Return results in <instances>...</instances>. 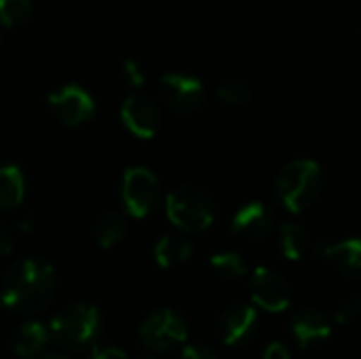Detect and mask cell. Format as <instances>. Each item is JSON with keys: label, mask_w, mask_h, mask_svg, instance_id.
I'll return each mask as SVG.
<instances>
[{"label": "cell", "mask_w": 361, "mask_h": 359, "mask_svg": "<svg viewBox=\"0 0 361 359\" xmlns=\"http://www.w3.org/2000/svg\"><path fill=\"white\" fill-rule=\"evenodd\" d=\"M258 313L250 305H235L218 320V334L226 345H239L247 341L256 330Z\"/></svg>", "instance_id": "8fae6325"}, {"label": "cell", "mask_w": 361, "mask_h": 359, "mask_svg": "<svg viewBox=\"0 0 361 359\" xmlns=\"http://www.w3.org/2000/svg\"><path fill=\"white\" fill-rule=\"evenodd\" d=\"M273 224H275L273 212L264 203L252 201L235 214L233 233L247 239H262L273 231Z\"/></svg>", "instance_id": "4fadbf2b"}, {"label": "cell", "mask_w": 361, "mask_h": 359, "mask_svg": "<svg viewBox=\"0 0 361 359\" xmlns=\"http://www.w3.org/2000/svg\"><path fill=\"white\" fill-rule=\"evenodd\" d=\"M91 359H127V353L118 347H93Z\"/></svg>", "instance_id": "d4e9b609"}, {"label": "cell", "mask_w": 361, "mask_h": 359, "mask_svg": "<svg viewBox=\"0 0 361 359\" xmlns=\"http://www.w3.org/2000/svg\"><path fill=\"white\" fill-rule=\"evenodd\" d=\"M11 250H13V239H11V235H8L6 231L0 229V258H2V256H8Z\"/></svg>", "instance_id": "83f0119b"}, {"label": "cell", "mask_w": 361, "mask_h": 359, "mask_svg": "<svg viewBox=\"0 0 361 359\" xmlns=\"http://www.w3.org/2000/svg\"><path fill=\"white\" fill-rule=\"evenodd\" d=\"M182 359H218V355L203 345H190L182 351Z\"/></svg>", "instance_id": "484cf974"}, {"label": "cell", "mask_w": 361, "mask_h": 359, "mask_svg": "<svg viewBox=\"0 0 361 359\" xmlns=\"http://www.w3.org/2000/svg\"><path fill=\"white\" fill-rule=\"evenodd\" d=\"M17 226H19V231H23V233H32L36 224H34V218H32V216H21Z\"/></svg>", "instance_id": "f1b7e54d"}, {"label": "cell", "mask_w": 361, "mask_h": 359, "mask_svg": "<svg viewBox=\"0 0 361 359\" xmlns=\"http://www.w3.org/2000/svg\"><path fill=\"white\" fill-rule=\"evenodd\" d=\"M292 334L298 343L300 349H307V347H313V345H319L324 341L330 339L332 334V326L328 322V317L315 309H307V311H300L294 322H292Z\"/></svg>", "instance_id": "5bb4252c"}, {"label": "cell", "mask_w": 361, "mask_h": 359, "mask_svg": "<svg viewBox=\"0 0 361 359\" xmlns=\"http://www.w3.org/2000/svg\"><path fill=\"white\" fill-rule=\"evenodd\" d=\"M127 233V226H125V220L121 214L116 212H106L97 218L95 226H93V237H95V243L104 250H110L114 245H118L123 241Z\"/></svg>", "instance_id": "ac0fdd59"}, {"label": "cell", "mask_w": 361, "mask_h": 359, "mask_svg": "<svg viewBox=\"0 0 361 359\" xmlns=\"http://www.w3.org/2000/svg\"><path fill=\"white\" fill-rule=\"evenodd\" d=\"M32 0H0V25L15 28L32 15Z\"/></svg>", "instance_id": "7402d4cb"}, {"label": "cell", "mask_w": 361, "mask_h": 359, "mask_svg": "<svg viewBox=\"0 0 361 359\" xmlns=\"http://www.w3.org/2000/svg\"><path fill=\"white\" fill-rule=\"evenodd\" d=\"M167 218L184 233H203L214 222L212 199L199 186H178L167 195Z\"/></svg>", "instance_id": "277c9868"}, {"label": "cell", "mask_w": 361, "mask_h": 359, "mask_svg": "<svg viewBox=\"0 0 361 359\" xmlns=\"http://www.w3.org/2000/svg\"><path fill=\"white\" fill-rule=\"evenodd\" d=\"M317 258L330 262L343 275L357 279L361 271V241L351 237L338 243H322L317 245Z\"/></svg>", "instance_id": "7c38bea8"}, {"label": "cell", "mask_w": 361, "mask_h": 359, "mask_svg": "<svg viewBox=\"0 0 361 359\" xmlns=\"http://www.w3.org/2000/svg\"><path fill=\"white\" fill-rule=\"evenodd\" d=\"M49 108L68 127L87 123L95 112L91 93L80 85H63L49 95Z\"/></svg>", "instance_id": "ba28073f"}, {"label": "cell", "mask_w": 361, "mask_h": 359, "mask_svg": "<svg viewBox=\"0 0 361 359\" xmlns=\"http://www.w3.org/2000/svg\"><path fill=\"white\" fill-rule=\"evenodd\" d=\"M161 97L171 110L180 114H192L205 102V87L197 76L167 72L161 78Z\"/></svg>", "instance_id": "52a82bcc"}, {"label": "cell", "mask_w": 361, "mask_h": 359, "mask_svg": "<svg viewBox=\"0 0 361 359\" xmlns=\"http://www.w3.org/2000/svg\"><path fill=\"white\" fill-rule=\"evenodd\" d=\"M102 328V313L93 305H72L57 313L49 324V336H53L61 347L66 349H82L95 336Z\"/></svg>", "instance_id": "3957f363"}, {"label": "cell", "mask_w": 361, "mask_h": 359, "mask_svg": "<svg viewBox=\"0 0 361 359\" xmlns=\"http://www.w3.org/2000/svg\"><path fill=\"white\" fill-rule=\"evenodd\" d=\"M123 76L131 87H142L146 83V74L144 68L140 66V61L135 59H125L123 61Z\"/></svg>", "instance_id": "603a6c76"}, {"label": "cell", "mask_w": 361, "mask_h": 359, "mask_svg": "<svg viewBox=\"0 0 361 359\" xmlns=\"http://www.w3.org/2000/svg\"><path fill=\"white\" fill-rule=\"evenodd\" d=\"M25 197V178L17 165H0V212L15 209Z\"/></svg>", "instance_id": "2e32d148"}, {"label": "cell", "mask_w": 361, "mask_h": 359, "mask_svg": "<svg viewBox=\"0 0 361 359\" xmlns=\"http://www.w3.org/2000/svg\"><path fill=\"white\" fill-rule=\"evenodd\" d=\"M121 197L129 216L146 218L157 207L161 197L159 178L146 167H129L123 174Z\"/></svg>", "instance_id": "5b68a950"}, {"label": "cell", "mask_w": 361, "mask_h": 359, "mask_svg": "<svg viewBox=\"0 0 361 359\" xmlns=\"http://www.w3.org/2000/svg\"><path fill=\"white\" fill-rule=\"evenodd\" d=\"M192 256V245L182 237H163L154 245V260L163 269H176Z\"/></svg>", "instance_id": "e0dca14e"}, {"label": "cell", "mask_w": 361, "mask_h": 359, "mask_svg": "<svg viewBox=\"0 0 361 359\" xmlns=\"http://www.w3.org/2000/svg\"><path fill=\"white\" fill-rule=\"evenodd\" d=\"M279 248L288 260H300L309 250V235L298 224H283L279 229Z\"/></svg>", "instance_id": "d6986e66"}, {"label": "cell", "mask_w": 361, "mask_h": 359, "mask_svg": "<svg viewBox=\"0 0 361 359\" xmlns=\"http://www.w3.org/2000/svg\"><path fill=\"white\" fill-rule=\"evenodd\" d=\"M137 359H157V358H152V355H142V358H137Z\"/></svg>", "instance_id": "4dcf8cb0"}, {"label": "cell", "mask_w": 361, "mask_h": 359, "mask_svg": "<svg viewBox=\"0 0 361 359\" xmlns=\"http://www.w3.org/2000/svg\"><path fill=\"white\" fill-rule=\"evenodd\" d=\"M209 267L214 269V273L222 279H239L245 275V262L237 252H222L216 254L209 260Z\"/></svg>", "instance_id": "ffe728a7"}, {"label": "cell", "mask_w": 361, "mask_h": 359, "mask_svg": "<svg viewBox=\"0 0 361 359\" xmlns=\"http://www.w3.org/2000/svg\"><path fill=\"white\" fill-rule=\"evenodd\" d=\"M250 288H252L254 305L269 313H281L292 303V292L288 281L269 267H260L252 273Z\"/></svg>", "instance_id": "9c48e42d"}, {"label": "cell", "mask_w": 361, "mask_h": 359, "mask_svg": "<svg viewBox=\"0 0 361 359\" xmlns=\"http://www.w3.org/2000/svg\"><path fill=\"white\" fill-rule=\"evenodd\" d=\"M47 341H49V328H44L40 322H27L17 328L11 345L17 358L32 359L47 347Z\"/></svg>", "instance_id": "9a60e30c"}, {"label": "cell", "mask_w": 361, "mask_h": 359, "mask_svg": "<svg viewBox=\"0 0 361 359\" xmlns=\"http://www.w3.org/2000/svg\"><path fill=\"white\" fill-rule=\"evenodd\" d=\"M2 307H4V305H2V296H0V309H2Z\"/></svg>", "instance_id": "1f68e13d"}, {"label": "cell", "mask_w": 361, "mask_h": 359, "mask_svg": "<svg viewBox=\"0 0 361 359\" xmlns=\"http://www.w3.org/2000/svg\"><path fill=\"white\" fill-rule=\"evenodd\" d=\"M44 359H70V358H66V355H47Z\"/></svg>", "instance_id": "f546056e"}, {"label": "cell", "mask_w": 361, "mask_h": 359, "mask_svg": "<svg viewBox=\"0 0 361 359\" xmlns=\"http://www.w3.org/2000/svg\"><path fill=\"white\" fill-rule=\"evenodd\" d=\"M123 125L142 140H150L161 127V110L148 95L131 93L121 106Z\"/></svg>", "instance_id": "30bf717a"}, {"label": "cell", "mask_w": 361, "mask_h": 359, "mask_svg": "<svg viewBox=\"0 0 361 359\" xmlns=\"http://www.w3.org/2000/svg\"><path fill=\"white\" fill-rule=\"evenodd\" d=\"M55 271L40 258H23L15 262L2 284V305L15 313H38L49 307L55 294Z\"/></svg>", "instance_id": "6da1fadb"}, {"label": "cell", "mask_w": 361, "mask_h": 359, "mask_svg": "<svg viewBox=\"0 0 361 359\" xmlns=\"http://www.w3.org/2000/svg\"><path fill=\"white\" fill-rule=\"evenodd\" d=\"M322 186L324 176L319 163L311 159H298L281 169L275 182V193L288 212L302 214L319 199Z\"/></svg>", "instance_id": "7a4b0ae2"}, {"label": "cell", "mask_w": 361, "mask_h": 359, "mask_svg": "<svg viewBox=\"0 0 361 359\" xmlns=\"http://www.w3.org/2000/svg\"><path fill=\"white\" fill-rule=\"evenodd\" d=\"M357 315H360V300H357V298H349V300H345V303L338 307V311H336V322H338L341 326H347V324H351Z\"/></svg>", "instance_id": "cb8c5ba5"}, {"label": "cell", "mask_w": 361, "mask_h": 359, "mask_svg": "<svg viewBox=\"0 0 361 359\" xmlns=\"http://www.w3.org/2000/svg\"><path fill=\"white\" fill-rule=\"evenodd\" d=\"M140 339L152 351H171L173 347L188 341V326L180 313L161 309L144 320Z\"/></svg>", "instance_id": "8992f818"}, {"label": "cell", "mask_w": 361, "mask_h": 359, "mask_svg": "<svg viewBox=\"0 0 361 359\" xmlns=\"http://www.w3.org/2000/svg\"><path fill=\"white\" fill-rule=\"evenodd\" d=\"M262 359H290V351L281 343H273V345L267 347Z\"/></svg>", "instance_id": "4316f807"}, {"label": "cell", "mask_w": 361, "mask_h": 359, "mask_svg": "<svg viewBox=\"0 0 361 359\" xmlns=\"http://www.w3.org/2000/svg\"><path fill=\"white\" fill-rule=\"evenodd\" d=\"M216 95L222 104H228V106H247L254 102V91L250 85L245 83H239V80H228V83H222L218 89H216Z\"/></svg>", "instance_id": "44dd1931"}]
</instances>
